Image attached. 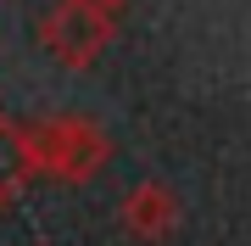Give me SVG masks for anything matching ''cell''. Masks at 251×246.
<instances>
[{
	"instance_id": "6da1fadb",
	"label": "cell",
	"mask_w": 251,
	"mask_h": 246,
	"mask_svg": "<svg viewBox=\"0 0 251 246\" xmlns=\"http://www.w3.org/2000/svg\"><path fill=\"white\" fill-rule=\"evenodd\" d=\"M23 179H28V146H23L17 129L0 118V207L23 191Z\"/></svg>"
}]
</instances>
